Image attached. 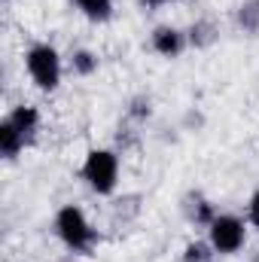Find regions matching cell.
I'll use <instances>...</instances> for the list:
<instances>
[{"label": "cell", "mask_w": 259, "mask_h": 262, "mask_svg": "<svg viewBox=\"0 0 259 262\" xmlns=\"http://www.w3.org/2000/svg\"><path fill=\"white\" fill-rule=\"evenodd\" d=\"M52 226H55L58 241L64 244L70 253H89L101 241L98 229L92 226V220L85 216V210L79 204H61L55 220H52Z\"/></svg>", "instance_id": "1"}, {"label": "cell", "mask_w": 259, "mask_h": 262, "mask_svg": "<svg viewBox=\"0 0 259 262\" xmlns=\"http://www.w3.org/2000/svg\"><path fill=\"white\" fill-rule=\"evenodd\" d=\"M25 70L40 92H55L64 76V61L52 43H34L25 49Z\"/></svg>", "instance_id": "2"}, {"label": "cell", "mask_w": 259, "mask_h": 262, "mask_svg": "<svg viewBox=\"0 0 259 262\" xmlns=\"http://www.w3.org/2000/svg\"><path fill=\"white\" fill-rule=\"evenodd\" d=\"M79 174H82L85 186H89L95 195H113L116 186H119V156H116L113 149L95 146V149L85 152Z\"/></svg>", "instance_id": "3"}, {"label": "cell", "mask_w": 259, "mask_h": 262, "mask_svg": "<svg viewBox=\"0 0 259 262\" xmlns=\"http://www.w3.org/2000/svg\"><path fill=\"white\" fill-rule=\"evenodd\" d=\"M207 241L217 250V256H235L247 244V223L235 213H217L207 226Z\"/></svg>", "instance_id": "4"}, {"label": "cell", "mask_w": 259, "mask_h": 262, "mask_svg": "<svg viewBox=\"0 0 259 262\" xmlns=\"http://www.w3.org/2000/svg\"><path fill=\"white\" fill-rule=\"evenodd\" d=\"M149 46H153V52L162 55V58H180L183 49L189 46V37H186L180 28H174V25H159V28L149 34Z\"/></svg>", "instance_id": "5"}, {"label": "cell", "mask_w": 259, "mask_h": 262, "mask_svg": "<svg viewBox=\"0 0 259 262\" xmlns=\"http://www.w3.org/2000/svg\"><path fill=\"white\" fill-rule=\"evenodd\" d=\"M6 119L15 125V131L28 140V146L37 140V131L43 125V116H40V110L34 107V104H15L9 113H6Z\"/></svg>", "instance_id": "6"}, {"label": "cell", "mask_w": 259, "mask_h": 262, "mask_svg": "<svg viewBox=\"0 0 259 262\" xmlns=\"http://www.w3.org/2000/svg\"><path fill=\"white\" fill-rule=\"evenodd\" d=\"M183 210H186V220H189V223H195V226H204V229H207V226L213 223V216L220 213V210H217V207H213V204H210L204 195H201V192H192V195L186 198Z\"/></svg>", "instance_id": "7"}, {"label": "cell", "mask_w": 259, "mask_h": 262, "mask_svg": "<svg viewBox=\"0 0 259 262\" xmlns=\"http://www.w3.org/2000/svg\"><path fill=\"white\" fill-rule=\"evenodd\" d=\"M28 146V140L15 131V125L3 116L0 119V156L6 159V162H12V159H18L21 156V149Z\"/></svg>", "instance_id": "8"}, {"label": "cell", "mask_w": 259, "mask_h": 262, "mask_svg": "<svg viewBox=\"0 0 259 262\" xmlns=\"http://www.w3.org/2000/svg\"><path fill=\"white\" fill-rule=\"evenodd\" d=\"M73 3L89 21H110L113 15V0H73Z\"/></svg>", "instance_id": "9"}, {"label": "cell", "mask_w": 259, "mask_h": 262, "mask_svg": "<svg viewBox=\"0 0 259 262\" xmlns=\"http://www.w3.org/2000/svg\"><path fill=\"white\" fill-rule=\"evenodd\" d=\"M98 67H101V58H98L92 49H73V55H70V70H73L76 76H92V73H98Z\"/></svg>", "instance_id": "10"}, {"label": "cell", "mask_w": 259, "mask_h": 262, "mask_svg": "<svg viewBox=\"0 0 259 262\" xmlns=\"http://www.w3.org/2000/svg\"><path fill=\"white\" fill-rule=\"evenodd\" d=\"M217 250L210 247V241H189L183 247V262H213Z\"/></svg>", "instance_id": "11"}, {"label": "cell", "mask_w": 259, "mask_h": 262, "mask_svg": "<svg viewBox=\"0 0 259 262\" xmlns=\"http://www.w3.org/2000/svg\"><path fill=\"white\" fill-rule=\"evenodd\" d=\"M213 40H217V28H213L210 21H195L192 28H189V43L198 46V49L210 46Z\"/></svg>", "instance_id": "12"}, {"label": "cell", "mask_w": 259, "mask_h": 262, "mask_svg": "<svg viewBox=\"0 0 259 262\" xmlns=\"http://www.w3.org/2000/svg\"><path fill=\"white\" fill-rule=\"evenodd\" d=\"M238 25L244 31H259V0H247L238 12Z\"/></svg>", "instance_id": "13"}, {"label": "cell", "mask_w": 259, "mask_h": 262, "mask_svg": "<svg viewBox=\"0 0 259 262\" xmlns=\"http://www.w3.org/2000/svg\"><path fill=\"white\" fill-rule=\"evenodd\" d=\"M128 116H131V119H137V122L149 119V116H153V101H149V98H143V95H140V98H134V101L128 104Z\"/></svg>", "instance_id": "14"}, {"label": "cell", "mask_w": 259, "mask_h": 262, "mask_svg": "<svg viewBox=\"0 0 259 262\" xmlns=\"http://www.w3.org/2000/svg\"><path fill=\"white\" fill-rule=\"evenodd\" d=\"M247 223L259 229V189L250 195V201H247Z\"/></svg>", "instance_id": "15"}, {"label": "cell", "mask_w": 259, "mask_h": 262, "mask_svg": "<svg viewBox=\"0 0 259 262\" xmlns=\"http://www.w3.org/2000/svg\"><path fill=\"white\" fill-rule=\"evenodd\" d=\"M146 6H168V3H177V0H143Z\"/></svg>", "instance_id": "16"}]
</instances>
